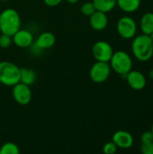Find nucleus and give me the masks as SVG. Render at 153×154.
<instances>
[{
	"mask_svg": "<svg viewBox=\"0 0 153 154\" xmlns=\"http://www.w3.org/2000/svg\"><path fill=\"white\" fill-rule=\"evenodd\" d=\"M141 141L142 143H152L153 142V134L151 131H147L144 132L142 136H141Z\"/></svg>",
	"mask_w": 153,
	"mask_h": 154,
	"instance_id": "23",
	"label": "nucleus"
},
{
	"mask_svg": "<svg viewBox=\"0 0 153 154\" xmlns=\"http://www.w3.org/2000/svg\"><path fill=\"white\" fill-rule=\"evenodd\" d=\"M117 146L115 145V143L112 141V142H108L106 143L104 147H103V152L105 154H114L117 151Z\"/></svg>",
	"mask_w": 153,
	"mask_h": 154,
	"instance_id": "21",
	"label": "nucleus"
},
{
	"mask_svg": "<svg viewBox=\"0 0 153 154\" xmlns=\"http://www.w3.org/2000/svg\"><path fill=\"white\" fill-rule=\"evenodd\" d=\"M116 31L123 39H133L137 32V23L133 17L123 16L116 23Z\"/></svg>",
	"mask_w": 153,
	"mask_h": 154,
	"instance_id": "6",
	"label": "nucleus"
},
{
	"mask_svg": "<svg viewBox=\"0 0 153 154\" xmlns=\"http://www.w3.org/2000/svg\"><path fill=\"white\" fill-rule=\"evenodd\" d=\"M96 7L93 4V2L88 1V2H85L81 7H80V12L82 13V14H84L85 16H90L95 11H96Z\"/></svg>",
	"mask_w": 153,
	"mask_h": 154,
	"instance_id": "19",
	"label": "nucleus"
},
{
	"mask_svg": "<svg viewBox=\"0 0 153 154\" xmlns=\"http://www.w3.org/2000/svg\"><path fill=\"white\" fill-rule=\"evenodd\" d=\"M12 96L14 101L20 106H27L30 104L32 98V93L30 86L25 85L22 82L13 86Z\"/></svg>",
	"mask_w": 153,
	"mask_h": 154,
	"instance_id": "8",
	"label": "nucleus"
},
{
	"mask_svg": "<svg viewBox=\"0 0 153 154\" xmlns=\"http://www.w3.org/2000/svg\"><path fill=\"white\" fill-rule=\"evenodd\" d=\"M20 149L17 144L12 142H7L0 147V154H19Z\"/></svg>",
	"mask_w": 153,
	"mask_h": 154,
	"instance_id": "18",
	"label": "nucleus"
},
{
	"mask_svg": "<svg viewBox=\"0 0 153 154\" xmlns=\"http://www.w3.org/2000/svg\"><path fill=\"white\" fill-rule=\"evenodd\" d=\"M142 4V0H116V5L124 13L132 14L136 12Z\"/></svg>",
	"mask_w": 153,
	"mask_h": 154,
	"instance_id": "14",
	"label": "nucleus"
},
{
	"mask_svg": "<svg viewBox=\"0 0 153 154\" xmlns=\"http://www.w3.org/2000/svg\"><path fill=\"white\" fill-rule=\"evenodd\" d=\"M111 71L112 69L110 67L109 62L96 60L90 68L89 77L93 82L96 84H101L106 82L109 79Z\"/></svg>",
	"mask_w": 153,
	"mask_h": 154,
	"instance_id": "5",
	"label": "nucleus"
},
{
	"mask_svg": "<svg viewBox=\"0 0 153 154\" xmlns=\"http://www.w3.org/2000/svg\"><path fill=\"white\" fill-rule=\"evenodd\" d=\"M128 86L136 91L142 90L147 84V79L144 74L139 70H130L124 77Z\"/></svg>",
	"mask_w": 153,
	"mask_h": 154,
	"instance_id": "9",
	"label": "nucleus"
},
{
	"mask_svg": "<svg viewBox=\"0 0 153 154\" xmlns=\"http://www.w3.org/2000/svg\"><path fill=\"white\" fill-rule=\"evenodd\" d=\"M114 53L112 45L106 41H98L92 47V55L97 61L109 62Z\"/></svg>",
	"mask_w": 153,
	"mask_h": 154,
	"instance_id": "7",
	"label": "nucleus"
},
{
	"mask_svg": "<svg viewBox=\"0 0 153 154\" xmlns=\"http://www.w3.org/2000/svg\"><path fill=\"white\" fill-rule=\"evenodd\" d=\"M149 36L151 37V39L152 40V42H153V32H151V34H150V35H149Z\"/></svg>",
	"mask_w": 153,
	"mask_h": 154,
	"instance_id": "27",
	"label": "nucleus"
},
{
	"mask_svg": "<svg viewBox=\"0 0 153 154\" xmlns=\"http://www.w3.org/2000/svg\"><path fill=\"white\" fill-rule=\"evenodd\" d=\"M140 27L142 33L150 35L153 32V13H145L140 21Z\"/></svg>",
	"mask_w": 153,
	"mask_h": 154,
	"instance_id": "16",
	"label": "nucleus"
},
{
	"mask_svg": "<svg viewBox=\"0 0 153 154\" xmlns=\"http://www.w3.org/2000/svg\"><path fill=\"white\" fill-rule=\"evenodd\" d=\"M20 82V68L14 63L3 60L0 62V83L13 87Z\"/></svg>",
	"mask_w": 153,
	"mask_h": 154,
	"instance_id": "3",
	"label": "nucleus"
},
{
	"mask_svg": "<svg viewBox=\"0 0 153 154\" xmlns=\"http://www.w3.org/2000/svg\"><path fill=\"white\" fill-rule=\"evenodd\" d=\"M37 79L36 72L30 68H20V82L32 86Z\"/></svg>",
	"mask_w": 153,
	"mask_h": 154,
	"instance_id": "15",
	"label": "nucleus"
},
{
	"mask_svg": "<svg viewBox=\"0 0 153 154\" xmlns=\"http://www.w3.org/2000/svg\"><path fill=\"white\" fill-rule=\"evenodd\" d=\"M89 23L95 31H103L108 24V17L106 13L96 10L89 16Z\"/></svg>",
	"mask_w": 153,
	"mask_h": 154,
	"instance_id": "12",
	"label": "nucleus"
},
{
	"mask_svg": "<svg viewBox=\"0 0 153 154\" xmlns=\"http://www.w3.org/2000/svg\"><path fill=\"white\" fill-rule=\"evenodd\" d=\"M149 76H150V78H151V79L153 80V69H151V70H150Z\"/></svg>",
	"mask_w": 153,
	"mask_h": 154,
	"instance_id": "26",
	"label": "nucleus"
},
{
	"mask_svg": "<svg viewBox=\"0 0 153 154\" xmlns=\"http://www.w3.org/2000/svg\"><path fill=\"white\" fill-rule=\"evenodd\" d=\"M63 0H43L44 4L50 7H54V6H57L59 5Z\"/></svg>",
	"mask_w": 153,
	"mask_h": 154,
	"instance_id": "24",
	"label": "nucleus"
},
{
	"mask_svg": "<svg viewBox=\"0 0 153 154\" xmlns=\"http://www.w3.org/2000/svg\"><path fill=\"white\" fill-rule=\"evenodd\" d=\"M96 10L109 13L116 6V0H92Z\"/></svg>",
	"mask_w": 153,
	"mask_h": 154,
	"instance_id": "17",
	"label": "nucleus"
},
{
	"mask_svg": "<svg viewBox=\"0 0 153 154\" xmlns=\"http://www.w3.org/2000/svg\"><path fill=\"white\" fill-rule=\"evenodd\" d=\"M13 43L15 44V46H17L18 48H29L32 46V44H33V35L32 33L26 30V29H19L13 36Z\"/></svg>",
	"mask_w": 153,
	"mask_h": 154,
	"instance_id": "10",
	"label": "nucleus"
},
{
	"mask_svg": "<svg viewBox=\"0 0 153 154\" xmlns=\"http://www.w3.org/2000/svg\"><path fill=\"white\" fill-rule=\"evenodd\" d=\"M112 141L115 143L117 148L120 149H130L134 143L133 135L129 132L124 130L115 132L113 134Z\"/></svg>",
	"mask_w": 153,
	"mask_h": 154,
	"instance_id": "11",
	"label": "nucleus"
},
{
	"mask_svg": "<svg viewBox=\"0 0 153 154\" xmlns=\"http://www.w3.org/2000/svg\"><path fill=\"white\" fill-rule=\"evenodd\" d=\"M0 1H3V2H5V1H9V0H0Z\"/></svg>",
	"mask_w": 153,
	"mask_h": 154,
	"instance_id": "29",
	"label": "nucleus"
},
{
	"mask_svg": "<svg viewBox=\"0 0 153 154\" xmlns=\"http://www.w3.org/2000/svg\"><path fill=\"white\" fill-rule=\"evenodd\" d=\"M21 16L14 8H5L0 13V32L13 36L21 28Z\"/></svg>",
	"mask_w": 153,
	"mask_h": 154,
	"instance_id": "2",
	"label": "nucleus"
},
{
	"mask_svg": "<svg viewBox=\"0 0 153 154\" xmlns=\"http://www.w3.org/2000/svg\"><path fill=\"white\" fill-rule=\"evenodd\" d=\"M13 43V39L12 36L1 33L0 35V48L2 49H7L9 48Z\"/></svg>",
	"mask_w": 153,
	"mask_h": 154,
	"instance_id": "20",
	"label": "nucleus"
},
{
	"mask_svg": "<svg viewBox=\"0 0 153 154\" xmlns=\"http://www.w3.org/2000/svg\"><path fill=\"white\" fill-rule=\"evenodd\" d=\"M151 133L153 134V124H152V125H151Z\"/></svg>",
	"mask_w": 153,
	"mask_h": 154,
	"instance_id": "28",
	"label": "nucleus"
},
{
	"mask_svg": "<svg viewBox=\"0 0 153 154\" xmlns=\"http://www.w3.org/2000/svg\"><path fill=\"white\" fill-rule=\"evenodd\" d=\"M66 1L69 4H77L79 0H66Z\"/></svg>",
	"mask_w": 153,
	"mask_h": 154,
	"instance_id": "25",
	"label": "nucleus"
},
{
	"mask_svg": "<svg viewBox=\"0 0 153 154\" xmlns=\"http://www.w3.org/2000/svg\"><path fill=\"white\" fill-rule=\"evenodd\" d=\"M56 42L55 35L50 32H41L38 38L36 39L34 44L41 51L50 49L54 46Z\"/></svg>",
	"mask_w": 153,
	"mask_h": 154,
	"instance_id": "13",
	"label": "nucleus"
},
{
	"mask_svg": "<svg viewBox=\"0 0 153 154\" xmlns=\"http://www.w3.org/2000/svg\"><path fill=\"white\" fill-rule=\"evenodd\" d=\"M141 152L142 154H153V142L142 143L141 146Z\"/></svg>",
	"mask_w": 153,
	"mask_h": 154,
	"instance_id": "22",
	"label": "nucleus"
},
{
	"mask_svg": "<svg viewBox=\"0 0 153 154\" xmlns=\"http://www.w3.org/2000/svg\"><path fill=\"white\" fill-rule=\"evenodd\" d=\"M111 69L117 74L125 77V75L132 70L133 60L131 56L124 51H114L113 56L109 61Z\"/></svg>",
	"mask_w": 153,
	"mask_h": 154,
	"instance_id": "4",
	"label": "nucleus"
},
{
	"mask_svg": "<svg viewBox=\"0 0 153 154\" xmlns=\"http://www.w3.org/2000/svg\"><path fill=\"white\" fill-rule=\"evenodd\" d=\"M132 51L134 57L142 62L149 61L153 56V42L147 34H141L133 37Z\"/></svg>",
	"mask_w": 153,
	"mask_h": 154,
	"instance_id": "1",
	"label": "nucleus"
}]
</instances>
